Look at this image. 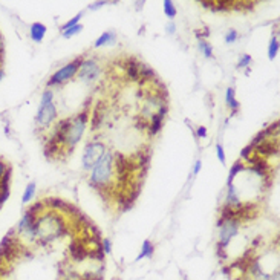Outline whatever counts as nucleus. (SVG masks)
<instances>
[{"mask_svg": "<svg viewBox=\"0 0 280 280\" xmlns=\"http://www.w3.org/2000/svg\"><path fill=\"white\" fill-rule=\"evenodd\" d=\"M55 153H59V144H57L52 138L45 144V156L51 158Z\"/></svg>", "mask_w": 280, "mask_h": 280, "instance_id": "nucleus-20", "label": "nucleus"}, {"mask_svg": "<svg viewBox=\"0 0 280 280\" xmlns=\"http://www.w3.org/2000/svg\"><path fill=\"white\" fill-rule=\"evenodd\" d=\"M69 254L75 262H83L86 257L91 256V248L83 239H74L69 244Z\"/></svg>", "mask_w": 280, "mask_h": 280, "instance_id": "nucleus-8", "label": "nucleus"}, {"mask_svg": "<svg viewBox=\"0 0 280 280\" xmlns=\"http://www.w3.org/2000/svg\"><path fill=\"white\" fill-rule=\"evenodd\" d=\"M253 150H256L254 153H256V155H259L260 158L269 156V155H277V153H279V144H277V141H271L268 138L264 142H260V144H257V146H254Z\"/></svg>", "mask_w": 280, "mask_h": 280, "instance_id": "nucleus-11", "label": "nucleus"}, {"mask_svg": "<svg viewBox=\"0 0 280 280\" xmlns=\"http://www.w3.org/2000/svg\"><path fill=\"white\" fill-rule=\"evenodd\" d=\"M113 176V155L106 152L103 158L95 164L91 175V186L96 190H109Z\"/></svg>", "mask_w": 280, "mask_h": 280, "instance_id": "nucleus-2", "label": "nucleus"}, {"mask_svg": "<svg viewBox=\"0 0 280 280\" xmlns=\"http://www.w3.org/2000/svg\"><path fill=\"white\" fill-rule=\"evenodd\" d=\"M268 52H269V60H274L277 52H279V40L276 37L271 40V43H269V51Z\"/></svg>", "mask_w": 280, "mask_h": 280, "instance_id": "nucleus-25", "label": "nucleus"}, {"mask_svg": "<svg viewBox=\"0 0 280 280\" xmlns=\"http://www.w3.org/2000/svg\"><path fill=\"white\" fill-rule=\"evenodd\" d=\"M225 98H227L228 108H230L231 110H233V112H236V110L239 109V103H237V100L234 98V89H233V88H228V89H227Z\"/></svg>", "mask_w": 280, "mask_h": 280, "instance_id": "nucleus-19", "label": "nucleus"}, {"mask_svg": "<svg viewBox=\"0 0 280 280\" xmlns=\"http://www.w3.org/2000/svg\"><path fill=\"white\" fill-rule=\"evenodd\" d=\"M140 62L135 60L133 57H129L127 60L124 62V69H125V75L130 81H138L140 80Z\"/></svg>", "mask_w": 280, "mask_h": 280, "instance_id": "nucleus-14", "label": "nucleus"}, {"mask_svg": "<svg viewBox=\"0 0 280 280\" xmlns=\"http://www.w3.org/2000/svg\"><path fill=\"white\" fill-rule=\"evenodd\" d=\"M83 17V13H80L78 16H75L72 20H69L66 25H63V28H62V32L63 31H66V30H69V28H72V26H75V25H78V22H80V18Z\"/></svg>", "mask_w": 280, "mask_h": 280, "instance_id": "nucleus-28", "label": "nucleus"}, {"mask_svg": "<svg viewBox=\"0 0 280 280\" xmlns=\"http://www.w3.org/2000/svg\"><path fill=\"white\" fill-rule=\"evenodd\" d=\"M34 195H35V184H34V182H31V184L26 187L25 193H23V202H25V204H28L30 201H32Z\"/></svg>", "mask_w": 280, "mask_h": 280, "instance_id": "nucleus-23", "label": "nucleus"}, {"mask_svg": "<svg viewBox=\"0 0 280 280\" xmlns=\"http://www.w3.org/2000/svg\"><path fill=\"white\" fill-rule=\"evenodd\" d=\"M237 231H239V220L237 219L225 220L220 227V239H219L218 245L222 248H227L231 237H234L237 234Z\"/></svg>", "mask_w": 280, "mask_h": 280, "instance_id": "nucleus-7", "label": "nucleus"}, {"mask_svg": "<svg viewBox=\"0 0 280 280\" xmlns=\"http://www.w3.org/2000/svg\"><path fill=\"white\" fill-rule=\"evenodd\" d=\"M216 253H218V257L219 259H227V251H225V248H222V247H219V245H216Z\"/></svg>", "mask_w": 280, "mask_h": 280, "instance_id": "nucleus-35", "label": "nucleus"}, {"mask_svg": "<svg viewBox=\"0 0 280 280\" xmlns=\"http://www.w3.org/2000/svg\"><path fill=\"white\" fill-rule=\"evenodd\" d=\"M43 210H45V202H43V201H38V202H35L34 205H31V208L28 210V211L38 218V215L43 213Z\"/></svg>", "mask_w": 280, "mask_h": 280, "instance_id": "nucleus-24", "label": "nucleus"}, {"mask_svg": "<svg viewBox=\"0 0 280 280\" xmlns=\"http://www.w3.org/2000/svg\"><path fill=\"white\" fill-rule=\"evenodd\" d=\"M6 164L3 161H0V181H2V178L5 176V173H6Z\"/></svg>", "mask_w": 280, "mask_h": 280, "instance_id": "nucleus-36", "label": "nucleus"}, {"mask_svg": "<svg viewBox=\"0 0 280 280\" xmlns=\"http://www.w3.org/2000/svg\"><path fill=\"white\" fill-rule=\"evenodd\" d=\"M166 115H167V106H162L156 113L152 115V123L149 124V133L150 135H156L161 130Z\"/></svg>", "mask_w": 280, "mask_h": 280, "instance_id": "nucleus-13", "label": "nucleus"}, {"mask_svg": "<svg viewBox=\"0 0 280 280\" xmlns=\"http://www.w3.org/2000/svg\"><path fill=\"white\" fill-rule=\"evenodd\" d=\"M196 137H199V138L207 137V129H205V127H199L198 132H196Z\"/></svg>", "mask_w": 280, "mask_h": 280, "instance_id": "nucleus-37", "label": "nucleus"}, {"mask_svg": "<svg viewBox=\"0 0 280 280\" xmlns=\"http://www.w3.org/2000/svg\"><path fill=\"white\" fill-rule=\"evenodd\" d=\"M101 248H103V251H104V254H109L110 251H112V242H110V239L104 237V239L101 240Z\"/></svg>", "mask_w": 280, "mask_h": 280, "instance_id": "nucleus-29", "label": "nucleus"}, {"mask_svg": "<svg viewBox=\"0 0 280 280\" xmlns=\"http://www.w3.org/2000/svg\"><path fill=\"white\" fill-rule=\"evenodd\" d=\"M100 75V66L96 64L95 60H84L78 69V78L83 81H92L98 78Z\"/></svg>", "mask_w": 280, "mask_h": 280, "instance_id": "nucleus-9", "label": "nucleus"}, {"mask_svg": "<svg viewBox=\"0 0 280 280\" xmlns=\"http://www.w3.org/2000/svg\"><path fill=\"white\" fill-rule=\"evenodd\" d=\"M108 152L106 150V146L100 141H93L89 142L88 146L84 147V153H83V167L86 170H91L95 167V164L98 162L104 153Z\"/></svg>", "mask_w": 280, "mask_h": 280, "instance_id": "nucleus-5", "label": "nucleus"}, {"mask_svg": "<svg viewBox=\"0 0 280 280\" xmlns=\"http://www.w3.org/2000/svg\"><path fill=\"white\" fill-rule=\"evenodd\" d=\"M2 77H3V69L0 67V80H2Z\"/></svg>", "mask_w": 280, "mask_h": 280, "instance_id": "nucleus-41", "label": "nucleus"}, {"mask_svg": "<svg viewBox=\"0 0 280 280\" xmlns=\"http://www.w3.org/2000/svg\"><path fill=\"white\" fill-rule=\"evenodd\" d=\"M64 233H66V224L60 215L46 213L37 218L35 237L40 239L42 244L51 242V240L63 236Z\"/></svg>", "mask_w": 280, "mask_h": 280, "instance_id": "nucleus-1", "label": "nucleus"}, {"mask_svg": "<svg viewBox=\"0 0 280 280\" xmlns=\"http://www.w3.org/2000/svg\"><path fill=\"white\" fill-rule=\"evenodd\" d=\"M57 118V109L54 104V93L51 91H45L42 95L40 108H38L35 121L42 127H47Z\"/></svg>", "mask_w": 280, "mask_h": 280, "instance_id": "nucleus-3", "label": "nucleus"}, {"mask_svg": "<svg viewBox=\"0 0 280 280\" xmlns=\"http://www.w3.org/2000/svg\"><path fill=\"white\" fill-rule=\"evenodd\" d=\"M251 57L249 55H242L240 57V60H239V63H237V67H247L248 64H251Z\"/></svg>", "mask_w": 280, "mask_h": 280, "instance_id": "nucleus-32", "label": "nucleus"}, {"mask_svg": "<svg viewBox=\"0 0 280 280\" xmlns=\"http://www.w3.org/2000/svg\"><path fill=\"white\" fill-rule=\"evenodd\" d=\"M167 32H169V34H173V32H175V25H173V23H169V26H167Z\"/></svg>", "mask_w": 280, "mask_h": 280, "instance_id": "nucleus-40", "label": "nucleus"}, {"mask_svg": "<svg viewBox=\"0 0 280 280\" xmlns=\"http://www.w3.org/2000/svg\"><path fill=\"white\" fill-rule=\"evenodd\" d=\"M103 5H106V2H95V3H92L89 8H91V9H98V8H101Z\"/></svg>", "mask_w": 280, "mask_h": 280, "instance_id": "nucleus-38", "label": "nucleus"}, {"mask_svg": "<svg viewBox=\"0 0 280 280\" xmlns=\"http://www.w3.org/2000/svg\"><path fill=\"white\" fill-rule=\"evenodd\" d=\"M46 34V26L42 25V23H34L31 25V38L34 42H42L43 40V37Z\"/></svg>", "mask_w": 280, "mask_h": 280, "instance_id": "nucleus-16", "label": "nucleus"}, {"mask_svg": "<svg viewBox=\"0 0 280 280\" xmlns=\"http://www.w3.org/2000/svg\"><path fill=\"white\" fill-rule=\"evenodd\" d=\"M152 256H153V244L150 242V240H144L141 253L137 257V262H138V260H141V259H150Z\"/></svg>", "mask_w": 280, "mask_h": 280, "instance_id": "nucleus-18", "label": "nucleus"}, {"mask_svg": "<svg viewBox=\"0 0 280 280\" xmlns=\"http://www.w3.org/2000/svg\"><path fill=\"white\" fill-rule=\"evenodd\" d=\"M35 224H37V216H34L32 213H30V211L26 210V213L23 215L22 220L18 222L17 231L22 234L35 236Z\"/></svg>", "mask_w": 280, "mask_h": 280, "instance_id": "nucleus-10", "label": "nucleus"}, {"mask_svg": "<svg viewBox=\"0 0 280 280\" xmlns=\"http://www.w3.org/2000/svg\"><path fill=\"white\" fill-rule=\"evenodd\" d=\"M88 117H89V112L84 110V112L77 115L75 118L71 120L69 132H67V137H66V141H64V144H67L71 149L80 141L81 135L84 132V127H86V123H88Z\"/></svg>", "mask_w": 280, "mask_h": 280, "instance_id": "nucleus-4", "label": "nucleus"}, {"mask_svg": "<svg viewBox=\"0 0 280 280\" xmlns=\"http://www.w3.org/2000/svg\"><path fill=\"white\" fill-rule=\"evenodd\" d=\"M201 166H202V164H201V161H198V162L195 164V169H193V173H195V175H198V173H199V170H201Z\"/></svg>", "mask_w": 280, "mask_h": 280, "instance_id": "nucleus-39", "label": "nucleus"}, {"mask_svg": "<svg viewBox=\"0 0 280 280\" xmlns=\"http://www.w3.org/2000/svg\"><path fill=\"white\" fill-rule=\"evenodd\" d=\"M237 37H239L237 31H234V30H230V31L227 32V35H225V42H227V43H233V42H236V40H237Z\"/></svg>", "mask_w": 280, "mask_h": 280, "instance_id": "nucleus-30", "label": "nucleus"}, {"mask_svg": "<svg viewBox=\"0 0 280 280\" xmlns=\"http://www.w3.org/2000/svg\"><path fill=\"white\" fill-rule=\"evenodd\" d=\"M162 5H164V13H166V16L169 18H173L176 16V8H175V5H173L171 0H166Z\"/></svg>", "mask_w": 280, "mask_h": 280, "instance_id": "nucleus-22", "label": "nucleus"}, {"mask_svg": "<svg viewBox=\"0 0 280 280\" xmlns=\"http://www.w3.org/2000/svg\"><path fill=\"white\" fill-rule=\"evenodd\" d=\"M135 127H137V129H141V130H144V129H147V127H149V124H147V121L144 120V118H140V117H137V118H135Z\"/></svg>", "mask_w": 280, "mask_h": 280, "instance_id": "nucleus-31", "label": "nucleus"}, {"mask_svg": "<svg viewBox=\"0 0 280 280\" xmlns=\"http://www.w3.org/2000/svg\"><path fill=\"white\" fill-rule=\"evenodd\" d=\"M103 118H104V104L100 101L98 104L95 106L93 109V115H92V129L96 130L103 123Z\"/></svg>", "mask_w": 280, "mask_h": 280, "instance_id": "nucleus-15", "label": "nucleus"}, {"mask_svg": "<svg viewBox=\"0 0 280 280\" xmlns=\"http://www.w3.org/2000/svg\"><path fill=\"white\" fill-rule=\"evenodd\" d=\"M199 49L202 51V54H204L207 59H210L211 54H213V49H211V46L205 40H199Z\"/></svg>", "mask_w": 280, "mask_h": 280, "instance_id": "nucleus-26", "label": "nucleus"}, {"mask_svg": "<svg viewBox=\"0 0 280 280\" xmlns=\"http://www.w3.org/2000/svg\"><path fill=\"white\" fill-rule=\"evenodd\" d=\"M115 40H117V34L115 32H112V31H109V32H104L98 40L95 42V47H101V46H104V45H112Z\"/></svg>", "mask_w": 280, "mask_h": 280, "instance_id": "nucleus-17", "label": "nucleus"}, {"mask_svg": "<svg viewBox=\"0 0 280 280\" xmlns=\"http://www.w3.org/2000/svg\"><path fill=\"white\" fill-rule=\"evenodd\" d=\"M81 30H83V26H81V25H75V26L69 28V30L63 31V37H67V38H69V37H74V35H77V34H80Z\"/></svg>", "mask_w": 280, "mask_h": 280, "instance_id": "nucleus-27", "label": "nucleus"}, {"mask_svg": "<svg viewBox=\"0 0 280 280\" xmlns=\"http://www.w3.org/2000/svg\"><path fill=\"white\" fill-rule=\"evenodd\" d=\"M251 153H253V146H249V144H248V146L242 150V153H240V155H242L244 159H248V156L251 155Z\"/></svg>", "mask_w": 280, "mask_h": 280, "instance_id": "nucleus-34", "label": "nucleus"}, {"mask_svg": "<svg viewBox=\"0 0 280 280\" xmlns=\"http://www.w3.org/2000/svg\"><path fill=\"white\" fill-rule=\"evenodd\" d=\"M69 125H71V118H64V120H62V121L57 123L52 140H54L57 144H59V146L66 141L67 132H69Z\"/></svg>", "mask_w": 280, "mask_h": 280, "instance_id": "nucleus-12", "label": "nucleus"}, {"mask_svg": "<svg viewBox=\"0 0 280 280\" xmlns=\"http://www.w3.org/2000/svg\"><path fill=\"white\" fill-rule=\"evenodd\" d=\"M240 170H244V164L240 162V161L234 162V164H233V167L230 169V175H228V186L233 184V179H234V176L237 175V173H239Z\"/></svg>", "mask_w": 280, "mask_h": 280, "instance_id": "nucleus-21", "label": "nucleus"}, {"mask_svg": "<svg viewBox=\"0 0 280 280\" xmlns=\"http://www.w3.org/2000/svg\"><path fill=\"white\" fill-rule=\"evenodd\" d=\"M216 152H218V158L220 162H225V153H224V147L220 146V144H218L216 146Z\"/></svg>", "mask_w": 280, "mask_h": 280, "instance_id": "nucleus-33", "label": "nucleus"}, {"mask_svg": "<svg viewBox=\"0 0 280 280\" xmlns=\"http://www.w3.org/2000/svg\"><path fill=\"white\" fill-rule=\"evenodd\" d=\"M81 63H83L81 59H75L72 63L63 66L60 71H57V72L51 77V80H49V83H47V84L54 86V84H60V83H64V81H67V80H71L72 77H74L77 72H78Z\"/></svg>", "mask_w": 280, "mask_h": 280, "instance_id": "nucleus-6", "label": "nucleus"}]
</instances>
